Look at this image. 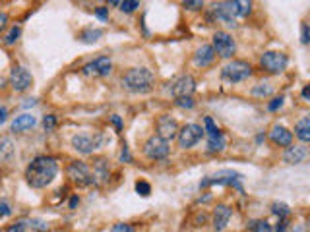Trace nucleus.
Instances as JSON below:
<instances>
[{
	"label": "nucleus",
	"mask_w": 310,
	"mask_h": 232,
	"mask_svg": "<svg viewBox=\"0 0 310 232\" xmlns=\"http://www.w3.org/2000/svg\"><path fill=\"white\" fill-rule=\"evenodd\" d=\"M302 97L308 101V97H310V87L308 86H304V89H302Z\"/></svg>",
	"instance_id": "48"
},
{
	"label": "nucleus",
	"mask_w": 310,
	"mask_h": 232,
	"mask_svg": "<svg viewBox=\"0 0 310 232\" xmlns=\"http://www.w3.org/2000/svg\"><path fill=\"white\" fill-rule=\"evenodd\" d=\"M213 16L217 17L219 22H223L225 26L237 27V16H235V6H233V0L231 2H217L213 4Z\"/></svg>",
	"instance_id": "14"
},
{
	"label": "nucleus",
	"mask_w": 310,
	"mask_h": 232,
	"mask_svg": "<svg viewBox=\"0 0 310 232\" xmlns=\"http://www.w3.org/2000/svg\"><path fill=\"white\" fill-rule=\"evenodd\" d=\"M101 35H103V31H101V29L88 27V29H84V31L80 33V41H81V43H97L99 39H101Z\"/></svg>",
	"instance_id": "24"
},
{
	"label": "nucleus",
	"mask_w": 310,
	"mask_h": 232,
	"mask_svg": "<svg viewBox=\"0 0 310 232\" xmlns=\"http://www.w3.org/2000/svg\"><path fill=\"white\" fill-rule=\"evenodd\" d=\"M29 224H31L33 228H37V230H41V232H47V230H49V226H47V224H43L41 221H35V219H33V221H31Z\"/></svg>",
	"instance_id": "42"
},
{
	"label": "nucleus",
	"mask_w": 310,
	"mask_h": 232,
	"mask_svg": "<svg viewBox=\"0 0 310 232\" xmlns=\"http://www.w3.org/2000/svg\"><path fill=\"white\" fill-rule=\"evenodd\" d=\"M272 211H274L279 219H287V217L291 215V209L285 205V203H274V205H272Z\"/></svg>",
	"instance_id": "30"
},
{
	"label": "nucleus",
	"mask_w": 310,
	"mask_h": 232,
	"mask_svg": "<svg viewBox=\"0 0 310 232\" xmlns=\"http://www.w3.org/2000/svg\"><path fill=\"white\" fill-rule=\"evenodd\" d=\"M177 104H178V107L192 109V107H194V101H192V97H180V99H177Z\"/></svg>",
	"instance_id": "36"
},
{
	"label": "nucleus",
	"mask_w": 310,
	"mask_h": 232,
	"mask_svg": "<svg viewBox=\"0 0 310 232\" xmlns=\"http://www.w3.org/2000/svg\"><path fill=\"white\" fill-rule=\"evenodd\" d=\"M16 153V145L10 138H0V161H8Z\"/></svg>",
	"instance_id": "22"
},
{
	"label": "nucleus",
	"mask_w": 310,
	"mask_h": 232,
	"mask_svg": "<svg viewBox=\"0 0 310 232\" xmlns=\"http://www.w3.org/2000/svg\"><path fill=\"white\" fill-rule=\"evenodd\" d=\"M301 41H302V45H308V41H310L308 24H302V29H301Z\"/></svg>",
	"instance_id": "37"
},
{
	"label": "nucleus",
	"mask_w": 310,
	"mask_h": 232,
	"mask_svg": "<svg viewBox=\"0 0 310 232\" xmlns=\"http://www.w3.org/2000/svg\"><path fill=\"white\" fill-rule=\"evenodd\" d=\"M111 120H113V124H115L116 128H118V130H122V120H120V118H118L116 114H113V116H111Z\"/></svg>",
	"instance_id": "47"
},
{
	"label": "nucleus",
	"mask_w": 310,
	"mask_h": 232,
	"mask_svg": "<svg viewBox=\"0 0 310 232\" xmlns=\"http://www.w3.org/2000/svg\"><path fill=\"white\" fill-rule=\"evenodd\" d=\"M78 203H80V199H78V198H76V196H74V198L70 199V209H74V207L78 205Z\"/></svg>",
	"instance_id": "49"
},
{
	"label": "nucleus",
	"mask_w": 310,
	"mask_h": 232,
	"mask_svg": "<svg viewBox=\"0 0 310 232\" xmlns=\"http://www.w3.org/2000/svg\"><path fill=\"white\" fill-rule=\"evenodd\" d=\"M56 172H58V164H56V161H54L53 157L39 155L26 168V180L31 188L41 189L47 188L54 180Z\"/></svg>",
	"instance_id": "1"
},
{
	"label": "nucleus",
	"mask_w": 310,
	"mask_h": 232,
	"mask_svg": "<svg viewBox=\"0 0 310 232\" xmlns=\"http://www.w3.org/2000/svg\"><path fill=\"white\" fill-rule=\"evenodd\" d=\"M43 126H45V130H47V132H51V130L56 126V116H54V114H49V116H45V118H43Z\"/></svg>",
	"instance_id": "34"
},
{
	"label": "nucleus",
	"mask_w": 310,
	"mask_h": 232,
	"mask_svg": "<svg viewBox=\"0 0 310 232\" xmlns=\"http://www.w3.org/2000/svg\"><path fill=\"white\" fill-rule=\"evenodd\" d=\"M250 76H252V66L244 60H233L225 64L221 70V77L227 83H239Z\"/></svg>",
	"instance_id": "3"
},
{
	"label": "nucleus",
	"mask_w": 310,
	"mask_h": 232,
	"mask_svg": "<svg viewBox=\"0 0 310 232\" xmlns=\"http://www.w3.org/2000/svg\"><path fill=\"white\" fill-rule=\"evenodd\" d=\"M103 143V136L99 132H93V134H76L72 138V147L78 151V153H84V155H89L93 153L97 147H101Z\"/></svg>",
	"instance_id": "5"
},
{
	"label": "nucleus",
	"mask_w": 310,
	"mask_h": 232,
	"mask_svg": "<svg viewBox=\"0 0 310 232\" xmlns=\"http://www.w3.org/2000/svg\"><path fill=\"white\" fill-rule=\"evenodd\" d=\"M111 232H136V230H134L132 224H128V223H118V224H115V226L111 228Z\"/></svg>",
	"instance_id": "33"
},
{
	"label": "nucleus",
	"mask_w": 310,
	"mask_h": 232,
	"mask_svg": "<svg viewBox=\"0 0 310 232\" xmlns=\"http://www.w3.org/2000/svg\"><path fill=\"white\" fill-rule=\"evenodd\" d=\"M242 174L235 171H221L217 172L215 176H210V178H205V180L200 182V188H208V186H212V184H225V186H233V188H237L242 194Z\"/></svg>",
	"instance_id": "8"
},
{
	"label": "nucleus",
	"mask_w": 310,
	"mask_h": 232,
	"mask_svg": "<svg viewBox=\"0 0 310 232\" xmlns=\"http://www.w3.org/2000/svg\"><path fill=\"white\" fill-rule=\"evenodd\" d=\"M120 83L130 93H148L155 86V76L148 68H130L120 77Z\"/></svg>",
	"instance_id": "2"
},
{
	"label": "nucleus",
	"mask_w": 310,
	"mask_h": 232,
	"mask_svg": "<svg viewBox=\"0 0 310 232\" xmlns=\"http://www.w3.org/2000/svg\"><path fill=\"white\" fill-rule=\"evenodd\" d=\"M184 8H190V10H200L204 8V2H192V0H188V2H184Z\"/></svg>",
	"instance_id": "40"
},
{
	"label": "nucleus",
	"mask_w": 310,
	"mask_h": 232,
	"mask_svg": "<svg viewBox=\"0 0 310 232\" xmlns=\"http://www.w3.org/2000/svg\"><path fill=\"white\" fill-rule=\"evenodd\" d=\"M248 230L250 232H274V226L264 221V219H256V221H250L248 223Z\"/></svg>",
	"instance_id": "25"
},
{
	"label": "nucleus",
	"mask_w": 310,
	"mask_h": 232,
	"mask_svg": "<svg viewBox=\"0 0 310 232\" xmlns=\"http://www.w3.org/2000/svg\"><path fill=\"white\" fill-rule=\"evenodd\" d=\"M264 138H266V136H264V134H258L256 141H258V143H260V141H262V139H264Z\"/></svg>",
	"instance_id": "50"
},
{
	"label": "nucleus",
	"mask_w": 310,
	"mask_h": 232,
	"mask_svg": "<svg viewBox=\"0 0 310 232\" xmlns=\"http://www.w3.org/2000/svg\"><path fill=\"white\" fill-rule=\"evenodd\" d=\"M202 138H204V128H202L200 124H186V126H182V128L178 130V134H177L178 147H180V149L194 147Z\"/></svg>",
	"instance_id": "9"
},
{
	"label": "nucleus",
	"mask_w": 310,
	"mask_h": 232,
	"mask_svg": "<svg viewBox=\"0 0 310 232\" xmlns=\"http://www.w3.org/2000/svg\"><path fill=\"white\" fill-rule=\"evenodd\" d=\"M136 192H138L140 196H143V198H148L151 194V186L146 180H138L136 182Z\"/></svg>",
	"instance_id": "32"
},
{
	"label": "nucleus",
	"mask_w": 310,
	"mask_h": 232,
	"mask_svg": "<svg viewBox=\"0 0 310 232\" xmlns=\"http://www.w3.org/2000/svg\"><path fill=\"white\" fill-rule=\"evenodd\" d=\"M283 101H285L283 97H275L274 101L267 104V111L274 112V111H277V109H281V107H283Z\"/></svg>",
	"instance_id": "35"
},
{
	"label": "nucleus",
	"mask_w": 310,
	"mask_h": 232,
	"mask_svg": "<svg viewBox=\"0 0 310 232\" xmlns=\"http://www.w3.org/2000/svg\"><path fill=\"white\" fill-rule=\"evenodd\" d=\"M6 232H27L26 223H16V224H12V226H8V228H6Z\"/></svg>",
	"instance_id": "38"
},
{
	"label": "nucleus",
	"mask_w": 310,
	"mask_h": 232,
	"mask_svg": "<svg viewBox=\"0 0 310 232\" xmlns=\"http://www.w3.org/2000/svg\"><path fill=\"white\" fill-rule=\"evenodd\" d=\"M225 145H227V139L223 136V132L221 134H217V136H210V138H208V151H212V153H219V151H223Z\"/></svg>",
	"instance_id": "23"
},
{
	"label": "nucleus",
	"mask_w": 310,
	"mask_h": 232,
	"mask_svg": "<svg viewBox=\"0 0 310 232\" xmlns=\"http://www.w3.org/2000/svg\"><path fill=\"white\" fill-rule=\"evenodd\" d=\"M295 136L301 139L304 145L310 141V118L308 116H302L301 120L295 124Z\"/></svg>",
	"instance_id": "21"
},
{
	"label": "nucleus",
	"mask_w": 310,
	"mask_h": 232,
	"mask_svg": "<svg viewBox=\"0 0 310 232\" xmlns=\"http://www.w3.org/2000/svg\"><path fill=\"white\" fill-rule=\"evenodd\" d=\"M66 174H68V178H70L74 184H78V186H91V184L95 182L93 180V172H91V168H89L84 161H74V163L68 164Z\"/></svg>",
	"instance_id": "7"
},
{
	"label": "nucleus",
	"mask_w": 310,
	"mask_h": 232,
	"mask_svg": "<svg viewBox=\"0 0 310 232\" xmlns=\"http://www.w3.org/2000/svg\"><path fill=\"white\" fill-rule=\"evenodd\" d=\"M204 134H208V138L210 136H217V134H221V130L215 126V122L212 120V116H205L204 118Z\"/></svg>",
	"instance_id": "29"
},
{
	"label": "nucleus",
	"mask_w": 310,
	"mask_h": 232,
	"mask_svg": "<svg viewBox=\"0 0 310 232\" xmlns=\"http://www.w3.org/2000/svg\"><path fill=\"white\" fill-rule=\"evenodd\" d=\"M213 52L219 54L221 58H231L235 51H237V45L233 35H229L227 31H215L213 33Z\"/></svg>",
	"instance_id": "10"
},
{
	"label": "nucleus",
	"mask_w": 310,
	"mask_h": 232,
	"mask_svg": "<svg viewBox=\"0 0 310 232\" xmlns=\"http://www.w3.org/2000/svg\"><path fill=\"white\" fill-rule=\"evenodd\" d=\"M37 124L35 116L33 114H19V116H16L14 118V122H12V132H26V130L33 128Z\"/></svg>",
	"instance_id": "20"
},
{
	"label": "nucleus",
	"mask_w": 310,
	"mask_h": 232,
	"mask_svg": "<svg viewBox=\"0 0 310 232\" xmlns=\"http://www.w3.org/2000/svg\"><path fill=\"white\" fill-rule=\"evenodd\" d=\"M293 232H304V230H302V226H297V228H295Z\"/></svg>",
	"instance_id": "51"
},
{
	"label": "nucleus",
	"mask_w": 310,
	"mask_h": 232,
	"mask_svg": "<svg viewBox=\"0 0 310 232\" xmlns=\"http://www.w3.org/2000/svg\"><path fill=\"white\" fill-rule=\"evenodd\" d=\"M157 136L163 139H173L177 138L178 134V124L175 118H171V116H167V114H163V116H159V120H157Z\"/></svg>",
	"instance_id": "15"
},
{
	"label": "nucleus",
	"mask_w": 310,
	"mask_h": 232,
	"mask_svg": "<svg viewBox=\"0 0 310 232\" xmlns=\"http://www.w3.org/2000/svg\"><path fill=\"white\" fill-rule=\"evenodd\" d=\"M274 93V86L270 81H260L254 89H252V95L254 97H267V95Z\"/></svg>",
	"instance_id": "27"
},
{
	"label": "nucleus",
	"mask_w": 310,
	"mask_h": 232,
	"mask_svg": "<svg viewBox=\"0 0 310 232\" xmlns=\"http://www.w3.org/2000/svg\"><path fill=\"white\" fill-rule=\"evenodd\" d=\"M120 161H122V163H128V161H130V153H128V147H126V145L122 147V153H120Z\"/></svg>",
	"instance_id": "44"
},
{
	"label": "nucleus",
	"mask_w": 310,
	"mask_h": 232,
	"mask_svg": "<svg viewBox=\"0 0 310 232\" xmlns=\"http://www.w3.org/2000/svg\"><path fill=\"white\" fill-rule=\"evenodd\" d=\"M289 64L287 54L281 51H267L260 56V66L270 74H281Z\"/></svg>",
	"instance_id": "4"
},
{
	"label": "nucleus",
	"mask_w": 310,
	"mask_h": 232,
	"mask_svg": "<svg viewBox=\"0 0 310 232\" xmlns=\"http://www.w3.org/2000/svg\"><path fill=\"white\" fill-rule=\"evenodd\" d=\"M31 83H33V76H31L29 70L24 68V66H14L12 68V72H10V86H12L14 91L22 93V91L29 89Z\"/></svg>",
	"instance_id": "12"
},
{
	"label": "nucleus",
	"mask_w": 310,
	"mask_h": 232,
	"mask_svg": "<svg viewBox=\"0 0 310 232\" xmlns=\"http://www.w3.org/2000/svg\"><path fill=\"white\" fill-rule=\"evenodd\" d=\"M308 157V149H306V145L304 143H301V145H289L285 147V153H283V161L289 164H299L302 163L304 159Z\"/></svg>",
	"instance_id": "16"
},
{
	"label": "nucleus",
	"mask_w": 310,
	"mask_h": 232,
	"mask_svg": "<svg viewBox=\"0 0 310 232\" xmlns=\"http://www.w3.org/2000/svg\"><path fill=\"white\" fill-rule=\"evenodd\" d=\"M215 60V52H213L212 45H202L198 51L194 52V64L198 68H205Z\"/></svg>",
	"instance_id": "18"
},
{
	"label": "nucleus",
	"mask_w": 310,
	"mask_h": 232,
	"mask_svg": "<svg viewBox=\"0 0 310 232\" xmlns=\"http://www.w3.org/2000/svg\"><path fill=\"white\" fill-rule=\"evenodd\" d=\"M12 215V209H10L8 203H4V201H0V217H8Z\"/></svg>",
	"instance_id": "41"
},
{
	"label": "nucleus",
	"mask_w": 310,
	"mask_h": 232,
	"mask_svg": "<svg viewBox=\"0 0 310 232\" xmlns=\"http://www.w3.org/2000/svg\"><path fill=\"white\" fill-rule=\"evenodd\" d=\"M118 8H120V12L130 14V12H134L136 8H140V2H138V0H124V2H118Z\"/></svg>",
	"instance_id": "31"
},
{
	"label": "nucleus",
	"mask_w": 310,
	"mask_h": 232,
	"mask_svg": "<svg viewBox=\"0 0 310 232\" xmlns=\"http://www.w3.org/2000/svg\"><path fill=\"white\" fill-rule=\"evenodd\" d=\"M8 118V109L6 107H0V124H4Z\"/></svg>",
	"instance_id": "45"
},
{
	"label": "nucleus",
	"mask_w": 310,
	"mask_h": 232,
	"mask_svg": "<svg viewBox=\"0 0 310 232\" xmlns=\"http://www.w3.org/2000/svg\"><path fill=\"white\" fill-rule=\"evenodd\" d=\"M233 215V211H231V207L227 205H217L213 209V228L219 232L223 230L227 224H229V219Z\"/></svg>",
	"instance_id": "19"
},
{
	"label": "nucleus",
	"mask_w": 310,
	"mask_h": 232,
	"mask_svg": "<svg viewBox=\"0 0 310 232\" xmlns=\"http://www.w3.org/2000/svg\"><path fill=\"white\" fill-rule=\"evenodd\" d=\"M113 70V62L109 56H99L95 60L88 62L84 68H81V74L84 76H93V77H105L111 74Z\"/></svg>",
	"instance_id": "13"
},
{
	"label": "nucleus",
	"mask_w": 310,
	"mask_h": 232,
	"mask_svg": "<svg viewBox=\"0 0 310 232\" xmlns=\"http://www.w3.org/2000/svg\"><path fill=\"white\" fill-rule=\"evenodd\" d=\"M270 139L274 141L275 145L279 147H289L293 145V132L285 128V126H279V124H275L274 128L270 130Z\"/></svg>",
	"instance_id": "17"
},
{
	"label": "nucleus",
	"mask_w": 310,
	"mask_h": 232,
	"mask_svg": "<svg viewBox=\"0 0 310 232\" xmlns=\"http://www.w3.org/2000/svg\"><path fill=\"white\" fill-rule=\"evenodd\" d=\"M287 219H279V224H277V228H275V232H285L287 230Z\"/></svg>",
	"instance_id": "43"
},
{
	"label": "nucleus",
	"mask_w": 310,
	"mask_h": 232,
	"mask_svg": "<svg viewBox=\"0 0 310 232\" xmlns=\"http://www.w3.org/2000/svg\"><path fill=\"white\" fill-rule=\"evenodd\" d=\"M194 89H196L194 77L188 76V74L175 77L173 81H169V86H167V91L173 95L175 99H180V97H190Z\"/></svg>",
	"instance_id": "11"
},
{
	"label": "nucleus",
	"mask_w": 310,
	"mask_h": 232,
	"mask_svg": "<svg viewBox=\"0 0 310 232\" xmlns=\"http://www.w3.org/2000/svg\"><path fill=\"white\" fill-rule=\"evenodd\" d=\"M95 16H97L99 19H103V22H105L107 17H109V8H105V6H99V8H95Z\"/></svg>",
	"instance_id": "39"
},
{
	"label": "nucleus",
	"mask_w": 310,
	"mask_h": 232,
	"mask_svg": "<svg viewBox=\"0 0 310 232\" xmlns=\"http://www.w3.org/2000/svg\"><path fill=\"white\" fill-rule=\"evenodd\" d=\"M6 24H8V14H0V31L6 27Z\"/></svg>",
	"instance_id": "46"
},
{
	"label": "nucleus",
	"mask_w": 310,
	"mask_h": 232,
	"mask_svg": "<svg viewBox=\"0 0 310 232\" xmlns=\"http://www.w3.org/2000/svg\"><path fill=\"white\" fill-rule=\"evenodd\" d=\"M169 151H171L169 141L159 138L157 134L151 136V138L143 143V155H146L150 161H163V159H167Z\"/></svg>",
	"instance_id": "6"
},
{
	"label": "nucleus",
	"mask_w": 310,
	"mask_h": 232,
	"mask_svg": "<svg viewBox=\"0 0 310 232\" xmlns=\"http://www.w3.org/2000/svg\"><path fill=\"white\" fill-rule=\"evenodd\" d=\"M235 6V16L237 17H246L252 10V2H244V0H233Z\"/></svg>",
	"instance_id": "26"
},
{
	"label": "nucleus",
	"mask_w": 310,
	"mask_h": 232,
	"mask_svg": "<svg viewBox=\"0 0 310 232\" xmlns=\"http://www.w3.org/2000/svg\"><path fill=\"white\" fill-rule=\"evenodd\" d=\"M19 35H22V27L12 26L10 27V31L6 33V37H4V45H14L19 39Z\"/></svg>",
	"instance_id": "28"
}]
</instances>
